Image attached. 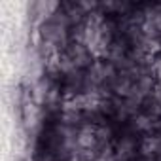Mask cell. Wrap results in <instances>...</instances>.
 Instances as JSON below:
<instances>
[{
    "instance_id": "cell-1",
    "label": "cell",
    "mask_w": 161,
    "mask_h": 161,
    "mask_svg": "<svg viewBox=\"0 0 161 161\" xmlns=\"http://www.w3.org/2000/svg\"><path fill=\"white\" fill-rule=\"evenodd\" d=\"M76 142H78V146H80V148H84V150H91V148L97 144V136H95L93 133H89V131H84V133H80V135H78Z\"/></svg>"
}]
</instances>
